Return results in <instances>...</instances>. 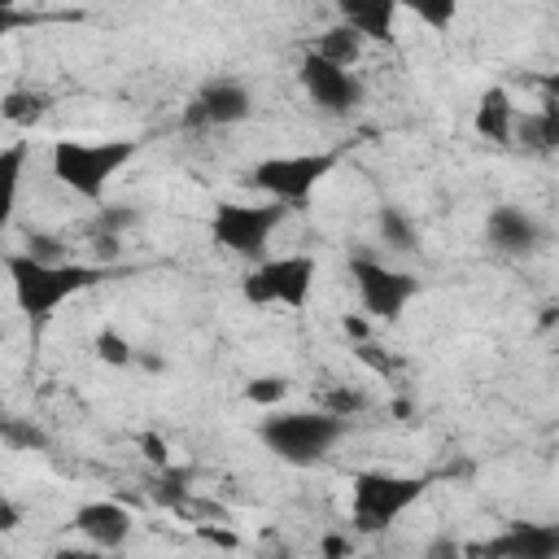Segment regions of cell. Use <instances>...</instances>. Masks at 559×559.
Here are the masks:
<instances>
[{
	"label": "cell",
	"mask_w": 559,
	"mask_h": 559,
	"mask_svg": "<svg viewBox=\"0 0 559 559\" xmlns=\"http://www.w3.org/2000/svg\"><path fill=\"white\" fill-rule=\"evenodd\" d=\"M262 445L288 467H314L345 437V415L336 411H275L258 428Z\"/></svg>",
	"instance_id": "2"
},
{
	"label": "cell",
	"mask_w": 559,
	"mask_h": 559,
	"mask_svg": "<svg viewBox=\"0 0 559 559\" xmlns=\"http://www.w3.org/2000/svg\"><path fill=\"white\" fill-rule=\"evenodd\" d=\"M0 9H13V0H0Z\"/></svg>",
	"instance_id": "34"
},
{
	"label": "cell",
	"mask_w": 559,
	"mask_h": 559,
	"mask_svg": "<svg viewBox=\"0 0 559 559\" xmlns=\"http://www.w3.org/2000/svg\"><path fill=\"white\" fill-rule=\"evenodd\" d=\"M402 9L415 13L432 31H445L454 22V13H459V0H402Z\"/></svg>",
	"instance_id": "19"
},
{
	"label": "cell",
	"mask_w": 559,
	"mask_h": 559,
	"mask_svg": "<svg viewBox=\"0 0 559 559\" xmlns=\"http://www.w3.org/2000/svg\"><path fill=\"white\" fill-rule=\"evenodd\" d=\"M328 402H332V411H336V415H349V411H362V397H358V393H332Z\"/></svg>",
	"instance_id": "28"
},
{
	"label": "cell",
	"mask_w": 559,
	"mask_h": 559,
	"mask_svg": "<svg viewBox=\"0 0 559 559\" xmlns=\"http://www.w3.org/2000/svg\"><path fill=\"white\" fill-rule=\"evenodd\" d=\"M245 397L258 402V406H280L288 397V380L284 376H258L245 384Z\"/></svg>",
	"instance_id": "21"
},
{
	"label": "cell",
	"mask_w": 559,
	"mask_h": 559,
	"mask_svg": "<svg viewBox=\"0 0 559 559\" xmlns=\"http://www.w3.org/2000/svg\"><path fill=\"white\" fill-rule=\"evenodd\" d=\"M537 83H542V87H546V92H550V96H555V100H559V74H542V79H537Z\"/></svg>",
	"instance_id": "33"
},
{
	"label": "cell",
	"mask_w": 559,
	"mask_h": 559,
	"mask_svg": "<svg viewBox=\"0 0 559 559\" xmlns=\"http://www.w3.org/2000/svg\"><path fill=\"white\" fill-rule=\"evenodd\" d=\"M74 528L100 546V550H118L127 537H131V511L122 502H109V498H96V502H83L74 511Z\"/></svg>",
	"instance_id": "12"
},
{
	"label": "cell",
	"mask_w": 559,
	"mask_h": 559,
	"mask_svg": "<svg viewBox=\"0 0 559 559\" xmlns=\"http://www.w3.org/2000/svg\"><path fill=\"white\" fill-rule=\"evenodd\" d=\"M428 480L402 476V472H358L349 480V520L362 533H384L393 520H402L419 498Z\"/></svg>",
	"instance_id": "4"
},
{
	"label": "cell",
	"mask_w": 559,
	"mask_h": 559,
	"mask_svg": "<svg viewBox=\"0 0 559 559\" xmlns=\"http://www.w3.org/2000/svg\"><path fill=\"white\" fill-rule=\"evenodd\" d=\"M44 96H26V92H9L4 96V118L9 122H22V118H39L44 114Z\"/></svg>",
	"instance_id": "22"
},
{
	"label": "cell",
	"mask_w": 559,
	"mask_h": 559,
	"mask_svg": "<svg viewBox=\"0 0 559 559\" xmlns=\"http://www.w3.org/2000/svg\"><path fill=\"white\" fill-rule=\"evenodd\" d=\"M288 218V201H258V205H245V201H218L214 214H210V240L236 258H249L258 262L266 253V240L271 231Z\"/></svg>",
	"instance_id": "5"
},
{
	"label": "cell",
	"mask_w": 559,
	"mask_h": 559,
	"mask_svg": "<svg viewBox=\"0 0 559 559\" xmlns=\"http://www.w3.org/2000/svg\"><path fill=\"white\" fill-rule=\"evenodd\" d=\"M17 520H22V511H17L9 498H0V533H13V528H17Z\"/></svg>",
	"instance_id": "29"
},
{
	"label": "cell",
	"mask_w": 559,
	"mask_h": 559,
	"mask_svg": "<svg viewBox=\"0 0 559 559\" xmlns=\"http://www.w3.org/2000/svg\"><path fill=\"white\" fill-rule=\"evenodd\" d=\"M253 114V96L245 83L236 79H218V83H205L188 105H183V122L205 131V127H231V122H245Z\"/></svg>",
	"instance_id": "10"
},
{
	"label": "cell",
	"mask_w": 559,
	"mask_h": 559,
	"mask_svg": "<svg viewBox=\"0 0 559 559\" xmlns=\"http://www.w3.org/2000/svg\"><path fill=\"white\" fill-rule=\"evenodd\" d=\"M26 253L39 258V262H66V258H61V240L48 236V231H31V236H26Z\"/></svg>",
	"instance_id": "24"
},
{
	"label": "cell",
	"mask_w": 559,
	"mask_h": 559,
	"mask_svg": "<svg viewBox=\"0 0 559 559\" xmlns=\"http://www.w3.org/2000/svg\"><path fill=\"white\" fill-rule=\"evenodd\" d=\"M140 450H144V459H148L153 467H166V463H170V445H166L157 432H140Z\"/></svg>",
	"instance_id": "26"
},
{
	"label": "cell",
	"mask_w": 559,
	"mask_h": 559,
	"mask_svg": "<svg viewBox=\"0 0 559 559\" xmlns=\"http://www.w3.org/2000/svg\"><path fill=\"white\" fill-rule=\"evenodd\" d=\"M472 127L489 144H511V135H515V105H511L507 87H485L480 92L476 114H472Z\"/></svg>",
	"instance_id": "15"
},
{
	"label": "cell",
	"mask_w": 559,
	"mask_h": 559,
	"mask_svg": "<svg viewBox=\"0 0 559 559\" xmlns=\"http://www.w3.org/2000/svg\"><path fill=\"white\" fill-rule=\"evenodd\" d=\"M201 537L205 542H218V546H236V537L231 533H218V528H201Z\"/></svg>",
	"instance_id": "32"
},
{
	"label": "cell",
	"mask_w": 559,
	"mask_h": 559,
	"mask_svg": "<svg viewBox=\"0 0 559 559\" xmlns=\"http://www.w3.org/2000/svg\"><path fill=\"white\" fill-rule=\"evenodd\" d=\"M297 79H301L306 96H310L323 114H349V109L362 100V83L349 74V66H336V61L319 57L314 48L301 57Z\"/></svg>",
	"instance_id": "9"
},
{
	"label": "cell",
	"mask_w": 559,
	"mask_h": 559,
	"mask_svg": "<svg viewBox=\"0 0 559 559\" xmlns=\"http://www.w3.org/2000/svg\"><path fill=\"white\" fill-rule=\"evenodd\" d=\"M515 135L528 148H559V100H546V109L515 118Z\"/></svg>",
	"instance_id": "16"
},
{
	"label": "cell",
	"mask_w": 559,
	"mask_h": 559,
	"mask_svg": "<svg viewBox=\"0 0 559 559\" xmlns=\"http://www.w3.org/2000/svg\"><path fill=\"white\" fill-rule=\"evenodd\" d=\"M22 157H26L22 144H9V148H4V175H9V188H13V192H17V179H22Z\"/></svg>",
	"instance_id": "27"
},
{
	"label": "cell",
	"mask_w": 559,
	"mask_h": 559,
	"mask_svg": "<svg viewBox=\"0 0 559 559\" xmlns=\"http://www.w3.org/2000/svg\"><path fill=\"white\" fill-rule=\"evenodd\" d=\"M135 218H140V210H131V205H105L96 223H100V231H114V236H118V231L131 227Z\"/></svg>",
	"instance_id": "25"
},
{
	"label": "cell",
	"mask_w": 559,
	"mask_h": 559,
	"mask_svg": "<svg viewBox=\"0 0 559 559\" xmlns=\"http://www.w3.org/2000/svg\"><path fill=\"white\" fill-rule=\"evenodd\" d=\"M96 358L100 362H109V367H127V362H135V354H131V345L114 332V328H105V332H96Z\"/></svg>",
	"instance_id": "20"
},
{
	"label": "cell",
	"mask_w": 559,
	"mask_h": 559,
	"mask_svg": "<svg viewBox=\"0 0 559 559\" xmlns=\"http://www.w3.org/2000/svg\"><path fill=\"white\" fill-rule=\"evenodd\" d=\"M144 148V140H57L52 175L83 201H100L105 183Z\"/></svg>",
	"instance_id": "3"
},
{
	"label": "cell",
	"mask_w": 559,
	"mask_h": 559,
	"mask_svg": "<svg viewBox=\"0 0 559 559\" xmlns=\"http://www.w3.org/2000/svg\"><path fill=\"white\" fill-rule=\"evenodd\" d=\"M349 275H354V288H358V301L367 314L376 319H397L406 310V301L419 293V280L411 271H393L376 258H354L349 262Z\"/></svg>",
	"instance_id": "8"
},
{
	"label": "cell",
	"mask_w": 559,
	"mask_h": 559,
	"mask_svg": "<svg viewBox=\"0 0 559 559\" xmlns=\"http://www.w3.org/2000/svg\"><path fill=\"white\" fill-rule=\"evenodd\" d=\"M472 555H502V559H559V524H511L507 533L467 546Z\"/></svg>",
	"instance_id": "11"
},
{
	"label": "cell",
	"mask_w": 559,
	"mask_h": 559,
	"mask_svg": "<svg viewBox=\"0 0 559 559\" xmlns=\"http://www.w3.org/2000/svg\"><path fill=\"white\" fill-rule=\"evenodd\" d=\"M319 550H323V555H349V550H354V542L332 533V537H323V546H319Z\"/></svg>",
	"instance_id": "30"
},
{
	"label": "cell",
	"mask_w": 559,
	"mask_h": 559,
	"mask_svg": "<svg viewBox=\"0 0 559 559\" xmlns=\"http://www.w3.org/2000/svg\"><path fill=\"white\" fill-rule=\"evenodd\" d=\"M376 231H380V240H384L389 249H397V253L419 249V231H415V223H411L397 205H384V210L376 214Z\"/></svg>",
	"instance_id": "18"
},
{
	"label": "cell",
	"mask_w": 559,
	"mask_h": 559,
	"mask_svg": "<svg viewBox=\"0 0 559 559\" xmlns=\"http://www.w3.org/2000/svg\"><path fill=\"white\" fill-rule=\"evenodd\" d=\"M362 44H367V39H362L349 22H336V26H328V31L319 35L314 52L328 57V61H336V66H354V61L362 57Z\"/></svg>",
	"instance_id": "17"
},
{
	"label": "cell",
	"mask_w": 559,
	"mask_h": 559,
	"mask_svg": "<svg viewBox=\"0 0 559 559\" xmlns=\"http://www.w3.org/2000/svg\"><path fill=\"white\" fill-rule=\"evenodd\" d=\"M336 9H341V22H349L362 39H371V44H393L402 0H336Z\"/></svg>",
	"instance_id": "13"
},
{
	"label": "cell",
	"mask_w": 559,
	"mask_h": 559,
	"mask_svg": "<svg viewBox=\"0 0 559 559\" xmlns=\"http://www.w3.org/2000/svg\"><path fill=\"white\" fill-rule=\"evenodd\" d=\"M310 288H314V258L306 253L266 258L240 284L249 306H288V310H301L310 301Z\"/></svg>",
	"instance_id": "6"
},
{
	"label": "cell",
	"mask_w": 559,
	"mask_h": 559,
	"mask_svg": "<svg viewBox=\"0 0 559 559\" xmlns=\"http://www.w3.org/2000/svg\"><path fill=\"white\" fill-rule=\"evenodd\" d=\"M13 297L22 306V314H31L35 323H44L61 301L96 288L105 280L100 262H39L31 253H9L4 258Z\"/></svg>",
	"instance_id": "1"
},
{
	"label": "cell",
	"mask_w": 559,
	"mask_h": 559,
	"mask_svg": "<svg viewBox=\"0 0 559 559\" xmlns=\"http://www.w3.org/2000/svg\"><path fill=\"white\" fill-rule=\"evenodd\" d=\"M485 240L498 253H528L537 245V223L520 210V205H498L485 218Z\"/></svg>",
	"instance_id": "14"
},
{
	"label": "cell",
	"mask_w": 559,
	"mask_h": 559,
	"mask_svg": "<svg viewBox=\"0 0 559 559\" xmlns=\"http://www.w3.org/2000/svg\"><path fill=\"white\" fill-rule=\"evenodd\" d=\"M0 437H4V445H9V450H35V445H44V437H39L35 428H26L22 419H4Z\"/></svg>",
	"instance_id": "23"
},
{
	"label": "cell",
	"mask_w": 559,
	"mask_h": 559,
	"mask_svg": "<svg viewBox=\"0 0 559 559\" xmlns=\"http://www.w3.org/2000/svg\"><path fill=\"white\" fill-rule=\"evenodd\" d=\"M345 336H354V341H362V336H367V323H362L358 314H349V319H345Z\"/></svg>",
	"instance_id": "31"
},
{
	"label": "cell",
	"mask_w": 559,
	"mask_h": 559,
	"mask_svg": "<svg viewBox=\"0 0 559 559\" xmlns=\"http://www.w3.org/2000/svg\"><path fill=\"white\" fill-rule=\"evenodd\" d=\"M336 170V153H284L253 166V188H262L275 201H306L328 175Z\"/></svg>",
	"instance_id": "7"
}]
</instances>
